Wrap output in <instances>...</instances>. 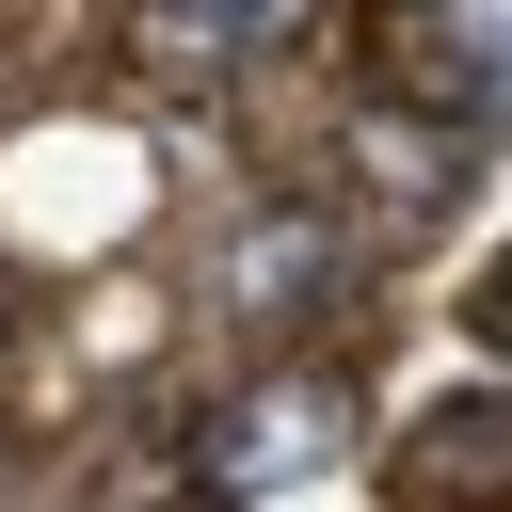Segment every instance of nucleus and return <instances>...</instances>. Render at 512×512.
<instances>
[{
	"instance_id": "obj_1",
	"label": "nucleus",
	"mask_w": 512,
	"mask_h": 512,
	"mask_svg": "<svg viewBox=\"0 0 512 512\" xmlns=\"http://www.w3.org/2000/svg\"><path fill=\"white\" fill-rule=\"evenodd\" d=\"M368 80H384V112H416V128H480V112H496V48H480L448 0H368Z\"/></svg>"
},
{
	"instance_id": "obj_2",
	"label": "nucleus",
	"mask_w": 512,
	"mask_h": 512,
	"mask_svg": "<svg viewBox=\"0 0 512 512\" xmlns=\"http://www.w3.org/2000/svg\"><path fill=\"white\" fill-rule=\"evenodd\" d=\"M384 496H400V512H512V400H496V384H464V400L400 416Z\"/></svg>"
},
{
	"instance_id": "obj_3",
	"label": "nucleus",
	"mask_w": 512,
	"mask_h": 512,
	"mask_svg": "<svg viewBox=\"0 0 512 512\" xmlns=\"http://www.w3.org/2000/svg\"><path fill=\"white\" fill-rule=\"evenodd\" d=\"M336 448H352V400H336V384H272V400H240V416H208L192 496H272V480H304V464H336Z\"/></svg>"
},
{
	"instance_id": "obj_4",
	"label": "nucleus",
	"mask_w": 512,
	"mask_h": 512,
	"mask_svg": "<svg viewBox=\"0 0 512 512\" xmlns=\"http://www.w3.org/2000/svg\"><path fill=\"white\" fill-rule=\"evenodd\" d=\"M224 304H240V320H320V304H336V224H304V208L256 224V240L224 256Z\"/></svg>"
},
{
	"instance_id": "obj_5",
	"label": "nucleus",
	"mask_w": 512,
	"mask_h": 512,
	"mask_svg": "<svg viewBox=\"0 0 512 512\" xmlns=\"http://www.w3.org/2000/svg\"><path fill=\"white\" fill-rule=\"evenodd\" d=\"M144 32H160L176 64H240V48H304L320 0H144Z\"/></svg>"
},
{
	"instance_id": "obj_6",
	"label": "nucleus",
	"mask_w": 512,
	"mask_h": 512,
	"mask_svg": "<svg viewBox=\"0 0 512 512\" xmlns=\"http://www.w3.org/2000/svg\"><path fill=\"white\" fill-rule=\"evenodd\" d=\"M464 336H480V352H496V368H512V256H496V272H480V288H464Z\"/></svg>"
}]
</instances>
